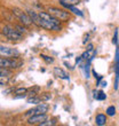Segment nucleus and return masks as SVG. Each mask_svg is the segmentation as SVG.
Returning a JSON list of instances; mask_svg holds the SVG:
<instances>
[{"mask_svg": "<svg viewBox=\"0 0 119 126\" xmlns=\"http://www.w3.org/2000/svg\"><path fill=\"white\" fill-rule=\"evenodd\" d=\"M105 113H106V116H109V117H113L115 115H116V108H115V106H110L106 108L105 110Z\"/></svg>", "mask_w": 119, "mask_h": 126, "instance_id": "nucleus-16", "label": "nucleus"}, {"mask_svg": "<svg viewBox=\"0 0 119 126\" xmlns=\"http://www.w3.org/2000/svg\"><path fill=\"white\" fill-rule=\"evenodd\" d=\"M0 55L5 57H18L20 52L15 49V48H13V47L0 45Z\"/></svg>", "mask_w": 119, "mask_h": 126, "instance_id": "nucleus-7", "label": "nucleus"}, {"mask_svg": "<svg viewBox=\"0 0 119 126\" xmlns=\"http://www.w3.org/2000/svg\"><path fill=\"white\" fill-rule=\"evenodd\" d=\"M39 92H40L39 86H33V87H31V88H28L27 94L29 96H34V95H37V94H39Z\"/></svg>", "mask_w": 119, "mask_h": 126, "instance_id": "nucleus-13", "label": "nucleus"}, {"mask_svg": "<svg viewBox=\"0 0 119 126\" xmlns=\"http://www.w3.org/2000/svg\"><path fill=\"white\" fill-rule=\"evenodd\" d=\"M57 122L56 119H46L45 122L40 124V126H53V125H56Z\"/></svg>", "mask_w": 119, "mask_h": 126, "instance_id": "nucleus-17", "label": "nucleus"}, {"mask_svg": "<svg viewBox=\"0 0 119 126\" xmlns=\"http://www.w3.org/2000/svg\"><path fill=\"white\" fill-rule=\"evenodd\" d=\"M40 57H41V59H43V60L45 61L46 63H48V64H50V63L54 62V59H53V57H52V56H48V55H45V54H41V55H40Z\"/></svg>", "mask_w": 119, "mask_h": 126, "instance_id": "nucleus-18", "label": "nucleus"}, {"mask_svg": "<svg viewBox=\"0 0 119 126\" xmlns=\"http://www.w3.org/2000/svg\"><path fill=\"white\" fill-rule=\"evenodd\" d=\"M28 92V88H25V87H21V88H17V90H15V92H14V94H27Z\"/></svg>", "mask_w": 119, "mask_h": 126, "instance_id": "nucleus-21", "label": "nucleus"}, {"mask_svg": "<svg viewBox=\"0 0 119 126\" xmlns=\"http://www.w3.org/2000/svg\"><path fill=\"white\" fill-rule=\"evenodd\" d=\"M115 76H116V80H115V88H118L119 84V47L117 46L116 49V55H115Z\"/></svg>", "mask_w": 119, "mask_h": 126, "instance_id": "nucleus-9", "label": "nucleus"}, {"mask_svg": "<svg viewBox=\"0 0 119 126\" xmlns=\"http://www.w3.org/2000/svg\"><path fill=\"white\" fill-rule=\"evenodd\" d=\"M95 124L99 126H103L106 124V116L103 113H99L95 117Z\"/></svg>", "mask_w": 119, "mask_h": 126, "instance_id": "nucleus-11", "label": "nucleus"}, {"mask_svg": "<svg viewBox=\"0 0 119 126\" xmlns=\"http://www.w3.org/2000/svg\"><path fill=\"white\" fill-rule=\"evenodd\" d=\"M28 15L30 16L33 24H36L37 27L43 28L45 30L48 31H61L62 30V25L60 23V21L56 20L54 16H52L49 13H45V12H40L37 14L36 12L29 9L27 12Z\"/></svg>", "mask_w": 119, "mask_h": 126, "instance_id": "nucleus-1", "label": "nucleus"}, {"mask_svg": "<svg viewBox=\"0 0 119 126\" xmlns=\"http://www.w3.org/2000/svg\"><path fill=\"white\" fill-rule=\"evenodd\" d=\"M23 65V62L15 59H6V57H0V68L2 69H17Z\"/></svg>", "mask_w": 119, "mask_h": 126, "instance_id": "nucleus-3", "label": "nucleus"}, {"mask_svg": "<svg viewBox=\"0 0 119 126\" xmlns=\"http://www.w3.org/2000/svg\"><path fill=\"white\" fill-rule=\"evenodd\" d=\"M48 13L54 16L56 20L62 21V22H66L69 21L70 18V13L69 12H65L64 9H61V8H57V7H49L48 8Z\"/></svg>", "mask_w": 119, "mask_h": 126, "instance_id": "nucleus-4", "label": "nucleus"}, {"mask_svg": "<svg viewBox=\"0 0 119 126\" xmlns=\"http://www.w3.org/2000/svg\"><path fill=\"white\" fill-rule=\"evenodd\" d=\"M12 13H13L14 15H15V16H16L17 18L24 24V25L29 27V25H31V24H33L32 21H31V18H30V16L28 15V13L23 12V10L20 9V8H13Z\"/></svg>", "mask_w": 119, "mask_h": 126, "instance_id": "nucleus-6", "label": "nucleus"}, {"mask_svg": "<svg viewBox=\"0 0 119 126\" xmlns=\"http://www.w3.org/2000/svg\"><path fill=\"white\" fill-rule=\"evenodd\" d=\"M106 99V95L105 93L103 92V91H100V92H97V95H96V100H101V101H103V100Z\"/></svg>", "mask_w": 119, "mask_h": 126, "instance_id": "nucleus-20", "label": "nucleus"}, {"mask_svg": "<svg viewBox=\"0 0 119 126\" xmlns=\"http://www.w3.org/2000/svg\"><path fill=\"white\" fill-rule=\"evenodd\" d=\"M48 109H49V106L47 103H38L34 108L28 110L25 112V117H31L34 116V115H40V113H47Z\"/></svg>", "mask_w": 119, "mask_h": 126, "instance_id": "nucleus-5", "label": "nucleus"}, {"mask_svg": "<svg viewBox=\"0 0 119 126\" xmlns=\"http://www.w3.org/2000/svg\"><path fill=\"white\" fill-rule=\"evenodd\" d=\"M89 49H93V45L90 44V45H88V47H87V50H89Z\"/></svg>", "mask_w": 119, "mask_h": 126, "instance_id": "nucleus-24", "label": "nucleus"}, {"mask_svg": "<svg viewBox=\"0 0 119 126\" xmlns=\"http://www.w3.org/2000/svg\"><path fill=\"white\" fill-rule=\"evenodd\" d=\"M43 101H41V99H40L39 96H29L28 97V103L29 104H38V103H41Z\"/></svg>", "mask_w": 119, "mask_h": 126, "instance_id": "nucleus-14", "label": "nucleus"}, {"mask_svg": "<svg viewBox=\"0 0 119 126\" xmlns=\"http://www.w3.org/2000/svg\"><path fill=\"white\" fill-rule=\"evenodd\" d=\"M53 71H54V75H55L57 78H60V79H63V80H69L70 79L69 73L65 72L64 70L59 68V66H55Z\"/></svg>", "mask_w": 119, "mask_h": 126, "instance_id": "nucleus-10", "label": "nucleus"}, {"mask_svg": "<svg viewBox=\"0 0 119 126\" xmlns=\"http://www.w3.org/2000/svg\"><path fill=\"white\" fill-rule=\"evenodd\" d=\"M68 9L70 10V12H72L74 15H77V16H80V17H84V13L81 12L80 9H78V8H76V6H69L68 7Z\"/></svg>", "mask_w": 119, "mask_h": 126, "instance_id": "nucleus-15", "label": "nucleus"}, {"mask_svg": "<svg viewBox=\"0 0 119 126\" xmlns=\"http://www.w3.org/2000/svg\"><path fill=\"white\" fill-rule=\"evenodd\" d=\"M112 43L113 45H118V29L115 30V33H113V38H112Z\"/></svg>", "mask_w": 119, "mask_h": 126, "instance_id": "nucleus-22", "label": "nucleus"}, {"mask_svg": "<svg viewBox=\"0 0 119 126\" xmlns=\"http://www.w3.org/2000/svg\"><path fill=\"white\" fill-rule=\"evenodd\" d=\"M79 2H80V0H60V3L63 7H65V8H68L69 6H76Z\"/></svg>", "mask_w": 119, "mask_h": 126, "instance_id": "nucleus-12", "label": "nucleus"}, {"mask_svg": "<svg viewBox=\"0 0 119 126\" xmlns=\"http://www.w3.org/2000/svg\"><path fill=\"white\" fill-rule=\"evenodd\" d=\"M39 97L41 99L43 102H47V101H49V100L52 99V95H50V93H43Z\"/></svg>", "mask_w": 119, "mask_h": 126, "instance_id": "nucleus-19", "label": "nucleus"}, {"mask_svg": "<svg viewBox=\"0 0 119 126\" xmlns=\"http://www.w3.org/2000/svg\"><path fill=\"white\" fill-rule=\"evenodd\" d=\"M48 119L46 113H40V115H34V116L28 117V124L29 125H40V124Z\"/></svg>", "mask_w": 119, "mask_h": 126, "instance_id": "nucleus-8", "label": "nucleus"}, {"mask_svg": "<svg viewBox=\"0 0 119 126\" xmlns=\"http://www.w3.org/2000/svg\"><path fill=\"white\" fill-rule=\"evenodd\" d=\"M15 28H16V30H17V31H20L21 33H24V32H25V29H24V28H22L21 25H16Z\"/></svg>", "mask_w": 119, "mask_h": 126, "instance_id": "nucleus-23", "label": "nucleus"}, {"mask_svg": "<svg viewBox=\"0 0 119 126\" xmlns=\"http://www.w3.org/2000/svg\"><path fill=\"white\" fill-rule=\"evenodd\" d=\"M101 86H103V87H104V86H106V81H103V83H102V85H101Z\"/></svg>", "mask_w": 119, "mask_h": 126, "instance_id": "nucleus-25", "label": "nucleus"}, {"mask_svg": "<svg viewBox=\"0 0 119 126\" xmlns=\"http://www.w3.org/2000/svg\"><path fill=\"white\" fill-rule=\"evenodd\" d=\"M2 33L7 37V39L12 40V41H21V40L23 39V34H22L20 31H17L16 28L14 29V28L9 27V25L3 27Z\"/></svg>", "mask_w": 119, "mask_h": 126, "instance_id": "nucleus-2", "label": "nucleus"}]
</instances>
